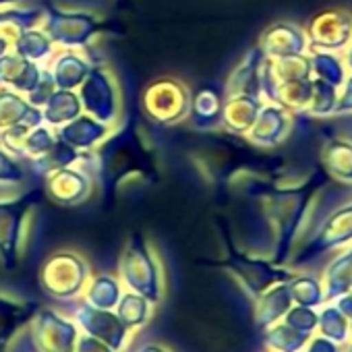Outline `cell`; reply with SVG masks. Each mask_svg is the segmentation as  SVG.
Returning a JSON list of instances; mask_svg holds the SVG:
<instances>
[{
	"label": "cell",
	"mask_w": 352,
	"mask_h": 352,
	"mask_svg": "<svg viewBox=\"0 0 352 352\" xmlns=\"http://www.w3.org/2000/svg\"><path fill=\"white\" fill-rule=\"evenodd\" d=\"M85 170L94 168L96 181L102 183L106 197H114L118 189L129 183L137 181L141 176L151 174V153L147 143L141 137V131L135 122L122 124L118 133L108 137L104 143H98L91 153H83Z\"/></svg>",
	"instance_id": "obj_1"
},
{
	"label": "cell",
	"mask_w": 352,
	"mask_h": 352,
	"mask_svg": "<svg viewBox=\"0 0 352 352\" xmlns=\"http://www.w3.org/2000/svg\"><path fill=\"white\" fill-rule=\"evenodd\" d=\"M118 276L120 282L141 296H145L151 305L162 300L164 284H162V270L160 263L147 245L141 232H133L124 245V251L118 261Z\"/></svg>",
	"instance_id": "obj_2"
},
{
	"label": "cell",
	"mask_w": 352,
	"mask_h": 352,
	"mask_svg": "<svg viewBox=\"0 0 352 352\" xmlns=\"http://www.w3.org/2000/svg\"><path fill=\"white\" fill-rule=\"evenodd\" d=\"M89 278L87 263L71 251L50 255L40 270L42 290L56 300H71L81 294Z\"/></svg>",
	"instance_id": "obj_3"
},
{
	"label": "cell",
	"mask_w": 352,
	"mask_h": 352,
	"mask_svg": "<svg viewBox=\"0 0 352 352\" xmlns=\"http://www.w3.org/2000/svg\"><path fill=\"white\" fill-rule=\"evenodd\" d=\"M42 199V189L28 191L15 199L0 201V263L5 270L19 265V249L30 210Z\"/></svg>",
	"instance_id": "obj_4"
},
{
	"label": "cell",
	"mask_w": 352,
	"mask_h": 352,
	"mask_svg": "<svg viewBox=\"0 0 352 352\" xmlns=\"http://www.w3.org/2000/svg\"><path fill=\"white\" fill-rule=\"evenodd\" d=\"M30 338L34 352H75L79 327L52 309H40L30 321Z\"/></svg>",
	"instance_id": "obj_5"
},
{
	"label": "cell",
	"mask_w": 352,
	"mask_h": 352,
	"mask_svg": "<svg viewBox=\"0 0 352 352\" xmlns=\"http://www.w3.org/2000/svg\"><path fill=\"white\" fill-rule=\"evenodd\" d=\"M102 30V23L89 13L60 11L56 7L46 9V34L54 44L67 48H83Z\"/></svg>",
	"instance_id": "obj_6"
},
{
	"label": "cell",
	"mask_w": 352,
	"mask_h": 352,
	"mask_svg": "<svg viewBox=\"0 0 352 352\" xmlns=\"http://www.w3.org/2000/svg\"><path fill=\"white\" fill-rule=\"evenodd\" d=\"M79 98H81L83 110L89 116H94L106 124H110L118 114V94H116L112 75L100 63L91 65L89 75L81 83Z\"/></svg>",
	"instance_id": "obj_7"
},
{
	"label": "cell",
	"mask_w": 352,
	"mask_h": 352,
	"mask_svg": "<svg viewBox=\"0 0 352 352\" xmlns=\"http://www.w3.org/2000/svg\"><path fill=\"white\" fill-rule=\"evenodd\" d=\"M143 110L157 122H176L187 112L185 89L172 79H157L143 91Z\"/></svg>",
	"instance_id": "obj_8"
},
{
	"label": "cell",
	"mask_w": 352,
	"mask_h": 352,
	"mask_svg": "<svg viewBox=\"0 0 352 352\" xmlns=\"http://www.w3.org/2000/svg\"><path fill=\"white\" fill-rule=\"evenodd\" d=\"M75 323L79 327V331L89 333L102 342H106L110 348H114L116 352H120L124 348L126 336H129V327L120 321V317L116 315V311L110 309H96L87 302H83L77 311H75Z\"/></svg>",
	"instance_id": "obj_9"
},
{
	"label": "cell",
	"mask_w": 352,
	"mask_h": 352,
	"mask_svg": "<svg viewBox=\"0 0 352 352\" xmlns=\"http://www.w3.org/2000/svg\"><path fill=\"white\" fill-rule=\"evenodd\" d=\"M91 191V176L85 168H60L46 179V195L58 206H77Z\"/></svg>",
	"instance_id": "obj_10"
},
{
	"label": "cell",
	"mask_w": 352,
	"mask_h": 352,
	"mask_svg": "<svg viewBox=\"0 0 352 352\" xmlns=\"http://www.w3.org/2000/svg\"><path fill=\"white\" fill-rule=\"evenodd\" d=\"M42 71L44 69H40L38 63L17 52H9L0 56V87H11L21 94H32L42 79Z\"/></svg>",
	"instance_id": "obj_11"
},
{
	"label": "cell",
	"mask_w": 352,
	"mask_h": 352,
	"mask_svg": "<svg viewBox=\"0 0 352 352\" xmlns=\"http://www.w3.org/2000/svg\"><path fill=\"white\" fill-rule=\"evenodd\" d=\"M40 309L42 305L36 300H15L0 294V352H7L19 329L30 325Z\"/></svg>",
	"instance_id": "obj_12"
},
{
	"label": "cell",
	"mask_w": 352,
	"mask_h": 352,
	"mask_svg": "<svg viewBox=\"0 0 352 352\" xmlns=\"http://www.w3.org/2000/svg\"><path fill=\"white\" fill-rule=\"evenodd\" d=\"M108 131L110 129L106 122H102L89 114H79L77 118L58 126L56 137L77 151H87V149H94L98 143H102L106 139Z\"/></svg>",
	"instance_id": "obj_13"
},
{
	"label": "cell",
	"mask_w": 352,
	"mask_h": 352,
	"mask_svg": "<svg viewBox=\"0 0 352 352\" xmlns=\"http://www.w3.org/2000/svg\"><path fill=\"white\" fill-rule=\"evenodd\" d=\"M44 19V9H5L0 11V56L13 52L21 34Z\"/></svg>",
	"instance_id": "obj_14"
},
{
	"label": "cell",
	"mask_w": 352,
	"mask_h": 352,
	"mask_svg": "<svg viewBox=\"0 0 352 352\" xmlns=\"http://www.w3.org/2000/svg\"><path fill=\"white\" fill-rule=\"evenodd\" d=\"M15 124H44V114L30 100H23L7 87H0V131Z\"/></svg>",
	"instance_id": "obj_15"
},
{
	"label": "cell",
	"mask_w": 352,
	"mask_h": 352,
	"mask_svg": "<svg viewBox=\"0 0 352 352\" xmlns=\"http://www.w3.org/2000/svg\"><path fill=\"white\" fill-rule=\"evenodd\" d=\"M292 307V294H290V286H278L272 290H265L263 294L257 296V305H255V323L261 329H267L272 325H276L280 319L286 317V313Z\"/></svg>",
	"instance_id": "obj_16"
},
{
	"label": "cell",
	"mask_w": 352,
	"mask_h": 352,
	"mask_svg": "<svg viewBox=\"0 0 352 352\" xmlns=\"http://www.w3.org/2000/svg\"><path fill=\"white\" fill-rule=\"evenodd\" d=\"M89 71H91L89 60H85L83 56H79L73 50H67L54 60L50 75L58 89H75V87H81V83L85 81Z\"/></svg>",
	"instance_id": "obj_17"
},
{
	"label": "cell",
	"mask_w": 352,
	"mask_h": 352,
	"mask_svg": "<svg viewBox=\"0 0 352 352\" xmlns=\"http://www.w3.org/2000/svg\"><path fill=\"white\" fill-rule=\"evenodd\" d=\"M83 151H77L73 149L71 145H67L65 141H60L56 137V143L50 151H46L44 155L40 157H34V160H28L30 162V168H32V174L40 181H46L48 176L60 168H67V166H75L79 160H81Z\"/></svg>",
	"instance_id": "obj_18"
},
{
	"label": "cell",
	"mask_w": 352,
	"mask_h": 352,
	"mask_svg": "<svg viewBox=\"0 0 352 352\" xmlns=\"http://www.w3.org/2000/svg\"><path fill=\"white\" fill-rule=\"evenodd\" d=\"M42 114H44V122H48L50 126H63L65 122L83 114V104H81V98L73 89L56 87V91L44 104Z\"/></svg>",
	"instance_id": "obj_19"
},
{
	"label": "cell",
	"mask_w": 352,
	"mask_h": 352,
	"mask_svg": "<svg viewBox=\"0 0 352 352\" xmlns=\"http://www.w3.org/2000/svg\"><path fill=\"white\" fill-rule=\"evenodd\" d=\"M122 296V290H120V284L116 278L112 276H96L87 288H85V298L83 302L96 307V309H110L114 311L118 300Z\"/></svg>",
	"instance_id": "obj_20"
},
{
	"label": "cell",
	"mask_w": 352,
	"mask_h": 352,
	"mask_svg": "<svg viewBox=\"0 0 352 352\" xmlns=\"http://www.w3.org/2000/svg\"><path fill=\"white\" fill-rule=\"evenodd\" d=\"M311 338V333H305L292 327L290 323L282 321L270 327V331L265 333V344L274 352H302Z\"/></svg>",
	"instance_id": "obj_21"
},
{
	"label": "cell",
	"mask_w": 352,
	"mask_h": 352,
	"mask_svg": "<svg viewBox=\"0 0 352 352\" xmlns=\"http://www.w3.org/2000/svg\"><path fill=\"white\" fill-rule=\"evenodd\" d=\"M114 311H116V315L120 317V321H122L129 329H133V327L143 325V323L149 319L151 302H149L145 296H141V294L129 290L126 294L120 296V300H118V305H116Z\"/></svg>",
	"instance_id": "obj_22"
},
{
	"label": "cell",
	"mask_w": 352,
	"mask_h": 352,
	"mask_svg": "<svg viewBox=\"0 0 352 352\" xmlns=\"http://www.w3.org/2000/svg\"><path fill=\"white\" fill-rule=\"evenodd\" d=\"M52 46H54V42L50 40V36L46 32H40L36 28H30L15 42L13 52L21 54V56H25V58H30L34 63H40L48 54H52Z\"/></svg>",
	"instance_id": "obj_23"
},
{
	"label": "cell",
	"mask_w": 352,
	"mask_h": 352,
	"mask_svg": "<svg viewBox=\"0 0 352 352\" xmlns=\"http://www.w3.org/2000/svg\"><path fill=\"white\" fill-rule=\"evenodd\" d=\"M317 329L321 331L323 338H327L340 346L350 340V321L338 307H327L323 313H319Z\"/></svg>",
	"instance_id": "obj_24"
},
{
	"label": "cell",
	"mask_w": 352,
	"mask_h": 352,
	"mask_svg": "<svg viewBox=\"0 0 352 352\" xmlns=\"http://www.w3.org/2000/svg\"><path fill=\"white\" fill-rule=\"evenodd\" d=\"M56 143V135L44 126V124H38V126H32L25 135V141H23V149H21V157L25 160H34V157H40L44 155L46 151H50Z\"/></svg>",
	"instance_id": "obj_25"
},
{
	"label": "cell",
	"mask_w": 352,
	"mask_h": 352,
	"mask_svg": "<svg viewBox=\"0 0 352 352\" xmlns=\"http://www.w3.org/2000/svg\"><path fill=\"white\" fill-rule=\"evenodd\" d=\"M290 294H292V300H298V305H302V307H315V305L323 302L321 288L313 280H305V278L296 280L290 286Z\"/></svg>",
	"instance_id": "obj_26"
},
{
	"label": "cell",
	"mask_w": 352,
	"mask_h": 352,
	"mask_svg": "<svg viewBox=\"0 0 352 352\" xmlns=\"http://www.w3.org/2000/svg\"><path fill=\"white\" fill-rule=\"evenodd\" d=\"M284 321L290 323L292 327H296V329H300V331L313 336V331L317 329V323H319V315H317L311 307L298 305V307H294V309H290V311L286 313Z\"/></svg>",
	"instance_id": "obj_27"
},
{
	"label": "cell",
	"mask_w": 352,
	"mask_h": 352,
	"mask_svg": "<svg viewBox=\"0 0 352 352\" xmlns=\"http://www.w3.org/2000/svg\"><path fill=\"white\" fill-rule=\"evenodd\" d=\"M23 181V168L17 157H13L3 145H0V183L13 185Z\"/></svg>",
	"instance_id": "obj_28"
},
{
	"label": "cell",
	"mask_w": 352,
	"mask_h": 352,
	"mask_svg": "<svg viewBox=\"0 0 352 352\" xmlns=\"http://www.w3.org/2000/svg\"><path fill=\"white\" fill-rule=\"evenodd\" d=\"M54 91H56V83H54V79H52V75H50V69H44L38 87L30 94V102H32L34 106L40 108V106H44V104L48 102V98H50Z\"/></svg>",
	"instance_id": "obj_29"
},
{
	"label": "cell",
	"mask_w": 352,
	"mask_h": 352,
	"mask_svg": "<svg viewBox=\"0 0 352 352\" xmlns=\"http://www.w3.org/2000/svg\"><path fill=\"white\" fill-rule=\"evenodd\" d=\"M75 352H116L114 348H110L106 342L89 336V333H83L79 331V338L75 342Z\"/></svg>",
	"instance_id": "obj_30"
},
{
	"label": "cell",
	"mask_w": 352,
	"mask_h": 352,
	"mask_svg": "<svg viewBox=\"0 0 352 352\" xmlns=\"http://www.w3.org/2000/svg\"><path fill=\"white\" fill-rule=\"evenodd\" d=\"M302 352H340V344L319 336V338H311Z\"/></svg>",
	"instance_id": "obj_31"
},
{
	"label": "cell",
	"mask_w": 352,
	"mask_h": 352,
	"mask_svg": "<svg viewBox=\"0 0 352 352\" xmlns=\"http://www.w3.org/2000/svg\"><path fill=\"white\" fill-rule=\"evenodd\" d=\"M338 309H340L348 319H352V294H346V296L338 302Z\"/></svg>",
	"instance_id": "obj_32"
},
{
	"label": "cell",
	"mask_w": 352,
	"mask_h": 352,
	"mask_svg": "<svg viewBox=\"0 0 352 352\" xmlns=\"http://www.w3.org/2000/svg\"><path fill=\"white\" fill-rule=\"evenodd\" d=\"M139 352H170V350L164 348V346H160V344H147V346H143Z\"/></svg>",
	"instance_id": "obj_33"
},
{
	"label": "cell",
	"mask_w": 352,
	"mask_h": 352,
	"mask_svg": "<svg viewBox=\"0 0 352 352\" xmlns=\"http://www.w3.org/2000/svg\"><path fill=\"white\" fill-rule=\"evenodd\" d=\"M340 352H352V342H350V344H348V342L342 344V346H340Z\"/></svg>",
	"instance_id": "obj_34"
},
{
	"label": "cell",
	"mask_w": 352,
	"mask_h": 352,
	"mask_svg": "<svg viewBox=\"0 0 352 352\" xmlns=\"http://www.w3.org/2000/svg\"><path fill=\"white\" fill-rule=\"evenodd\" d=\"M9 3H19V0H0V7H3V5H9Z\"/></svg>",
	"instance_id": "obj_35"
},
{
	"label": "cell",
	"mask_w": 352,
	"mask_h": 352,
	"mask_svg": "<svg viewBox=\"0 0 352 352\" xmlns=\"http://www.w3.org/2000/svg\"><path fill=\"white\" fill-rule=\"evenodd\" d=\"M350 338H352V319H350Z\"/></svg>",
	"instance_id": "obj_36"
}]
</instances>
